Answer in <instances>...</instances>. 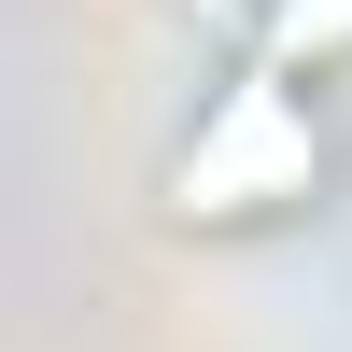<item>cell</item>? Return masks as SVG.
Wrapping results in <instances>:
<instances>
[{"label": "cell", "mask_w": 352, "mask_h": 352, "mask_svg": "<svg viewBox=\"0 0 352 352\" xmlns=\"http://www.w3.org/2000/svg\"><path fill=\"white\" fill-rule=\"evenodd\" d=\"M169 226H282L324 197V113H310L296 71H268V56H240V71L212 85V113L184 127V155H169Z\"/></svg>", "instance_id": "1"}, {"label": "cell", "mask_w": 352, "mask_h": 352, "mask_svg": "<svg viewBox=\"0 0 352 352\" xmlns=\"http://www.w3.org/2000/svg\"><path fill=\"white\" fill-rule=\"evenodd\" d=\"M254 56H268V71H338L352 56V0H268V14H254Z\"/></svg>", "instance_id": "2"}, {"label": "cell", "mask_w": 352, "mask_h": 352, "mask_svg": "<svg viewBox=\"0 0 352 352\" xmlns=\"http://www.w3.org/2000/svg\"><path fill=\"white\" fill-rule=\"evenodd\" d=\"M197 14H226V0H197Z\"/></svg>", "instance_id": "3"}]
</instances>
